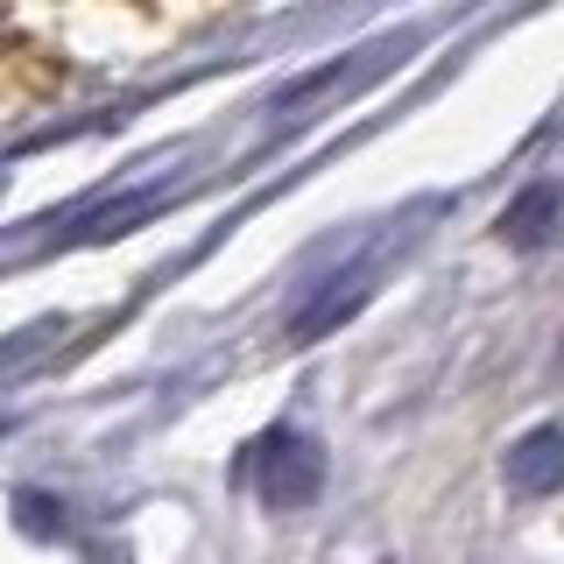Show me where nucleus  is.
Here are the masks:
<instances>
[{
  "instance_id": "f257e3e1",
  "label": "nucleus",
  "mask_w": 564,
  "mask_h": 564,
  "mask_svg": "<svg viewBox=\"0 0 564 564\" xmlns=\"http://www.w3.org/2000/svg\"><path fill=\"white\" fill-rule=\"evenodd\" d=\"M254 480H261V501L269 508H311L317 487H325V452L296 431H269L254 452Z\"/></svg>"
},
{
  "instance_id": "f03ea898",
  "label": "nucleus",
  "mask_w": 564,
  "mask_h": 564,
  "mask_svg": "<svg viewBox=\"0 0 564 564\" xmlns=\"http://www.w3.org/2000/svg\"><path fill=\"white\" fill-rule=\"evenodd\" d=\"M367 296H375V261H352V269L325 275V282H317V296L290 317V339H304V346H311V339H325V332H332V325H346V317L360 311Z\"/></svg>"
},
{
  "instance_id": "7ed1b4c3",
  "label": "nucleus",
  "mask_w": 564,
  "mask_h": 564,
  "mask_svg": "<svg viewBox=\"0 0 564 564\" xmlns=\"http://www.w3.org/2000/svg\"><path fill=\"white\" fill-rule=\"evenodd\" d=\"M557 480H564V437H557V423H536V431L508 452V487L516 494H551Z\"/></svg>"
},
{
  "instance_id": "20e7f679",
  "label": "nucleus",
  "mask_w": 564,
  "mask_h": 564,
  "mask_svg": "<svg viewBox=\"0 0 564 564\" xmlns=\"http://www.w3.org/2000/svg\"><path fill=\"white\" fill-rule=\"evenodd\" d=\"M501 234L516 240V247H551V234H557V184H551V176H536V184L508 205Z\"/></svg>"
},
{
  "instance_id": "39448f33",
  "label": "nucleus",
  "mask_w": 564,
  "mask_h": 564,
  "mask_svg": "<svg viewBox=\"0 0 564 564\" xmlns=\"http://www.w3.org/2000/svg\"><path fill=\"white\" fill-rule=\"evenodd\" d=\"M57 501H43V494H22V529H35V536H50V529H64V516H50Z\"/></svg>"
}]
</instances>
